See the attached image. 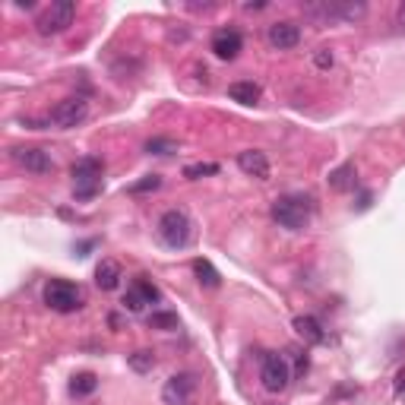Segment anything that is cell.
Returning a JSON list of instances; mask_svg holds the SVG:
<instances>
[{
  "mask_svg": "<svg viewBox=\"0 0 405 405\" xmlns=\"http://www.w3.org/2000/svg\"><path fill=\"white\" fill-rule=\"evenodd\" d=\"M159 238H162V244L172 247V251H184V247L190 244V238H194V222H190V216L184 209L162 212V219H159Z\"/></svg>",
  "mask_w": 405,
  "mask_h": 405,
  "instance_id": "1",
  "label": "cell"
},
{
  "mask_svg": "<svg viewBox=\"0 0 405 405\" xmlns=\"http://www.w3.org/2000/svg\"><path fill=\"white\" fill-rule=\"evenodd\" d=\"M102 159H95V155H86V159L73 162V168H70V177H73V194L76 200H89V196H95L98 190H102Z\"/></svg>",
  "mask_w": 405,
  "mask_h": 405,
  "instance_id": "2",
  "label": "cell"
},
{
  "mask_svg": "<svg viewBox=\"0 0 405 405\" xmlns=\"http://www.w3.org/2000/svg\"><path fill=\"white\" fill-rule=\"evenodd\" d=\"M273 219L288 231H304L310 222V203L295 194L279 196V200H273Z\"/></svg>",
  "mask_w": 405,
  "mask_h": 405,
  "instance_id": "3",
  "label": "cell"
},
{
  "mask_svg": "<svg viewBox=\"0 0 405 405\" xmlns=\"http://www.w3.org/2000/svg\"><path fill=\"white\" fill-rule=\"evenodd\" d=\"M45 304L51 310H58V314H73V310L83 307V291L73 282L54 279L45 285Z\"/></svg>",
  "mask_w": 405,
  "mask_h": 405,
  "instance_id": "4",
  "label": "cell"
},
{
  "mask_svg": "<svg viewBox=\"0 0 405 405\" xmlns=\"http://www.w3.org/2000/svg\"><path fill=\"white\" fill-rule=\"evenodd\" d=\"M73 16H76L73 0H58V4H51L45 13H41L35 26H38L41 35H61V32H67L70 26H73Z\"/></svg>",
  "mask_w": 405,
  "mask_h": 405,
  "instance_id": "5",
  "label": "cell"
},
{
  "mask_svg": "<svg viewBox=\"0 0 405 405\" xmlns=\"http://www.w3.org/2000/svg\"><path fill=\"white\" fill-rule=\"evenodd\" d=\"M86 117H89V98L86 95L63 98L58 108L51 111V124H58L61 130H73V127H80Z\"/></svg>",
  "mask_w": 405,
  "mask_h": 405,
  "instance_id": "6",
  "label": "cell"
},
{
  "mask_svg": "<svg viewBox=\"0 0 405 405\" xmlns=\"http://www.w3.org/2000/svg\"><path fill=\"white\" fill-rule=\"evenodd\" d=\"M260 380H263V389L266 393H282L291 380V367L282 354H266L263 358V367H260Z\"/></svg>",
  "mask_w": 405,
  "mask_h": 405,
  "instance_id": "7",
  "label": "cell"
},
{
  "mask_svg": "<svg viewBox=\"0 0 405 405\" xmlns=\"http://www.w3.org/2000/svg\"><path fill=\"white\" fill-rule=\"evenodd\" d=\"M13 162H16L19 168H26V172H32V174L54 172L51 155H48L45 149H38V146H16L13 149Z\"/></svg>",
  "mask_w": 405,
  "mask_h": 405,
  "instance_id": "8",
  "label": "cell"
},
{
  "mask_svg": "<svg viewBox=\"0 0 405 405\" xmlns=\"http://www.w3.org/2000/svg\"><path fill=\"white\" fill-rule=\"evenodd\" d=\"M196 389V380L194 374H177L172 377V380L165 383V389H162V399H165L168 405H184L190 399V393Z\"/></svg>",
  "mask_w": 405,
  "mask_h": 405,
  "instance_id": "9",
  "label": "cell"
},
{
  "mask_svg": "<svg viewBox=\"0 0 405 405\" xmlns=\"http://www.w3.org/2000/svg\"><path fill=\"white\" fill-rule=\"evenodd\" d=\"M241 48H244V38H241V32L234 29H222L212 35V54H216L219 61H234L241 54Z\"/></svg>",
  "mask_w": 405,
  "mask_h": 405,
  "instance_id": "10",
  "label": "cell"
},
{
  "mask_svg": "<svg viewBox=\"0 0 405 405\" xmlns=\"http://www.w3.org/2000/svg\"><path fill=\"white\" fill-rule=\"evenodd\" d=\"M238 168L244 174L257 177V181H269V159L266 152H260V149H244V152H238Z\"/></svg>",
  "mask_w": 405,
  "mask_h": 405,
  "instance_id": "11",
  "label": "cell"
},
{
  "mask_svg": "<svg viewBox=\"0 0 405 405\" xmlns=\"http://www.w3.org/2000/svg\"><path fill=\"white\" fill-rule=\"evenodd\" d=\"M266 38L275 51H291V48H298V41H301V29H298V23H273Z\"/></svg>",
  "mask_w": 405,
  "mask_h": 405,
  "instance_id": "12",
  "label": "cell"
},
{
  "mask_svg": "<svg viewBox=\"0 0 405 405\" xmlns=\"http://www.w3.org/2000/svg\"><path fill=\"white\" fill-rule=\"evenodd\" d=\"M295 332L304 339L307 345H323L326 342V330L317 317L304 314V317H295Z\"/></svg>",
  "mask_w": 405,
  "mask_h": 405,
  "instance_id": "13",
  "label": "cell"
},
{
  "mask_svg": "<svg viewBox=\"0 0 405 405\" xmlns=\"http://www.w3.org/2000/svg\"><path fill=\"white\" fill-rule=\"evenodd\" d=\"M120 279H124V273H120V263L115 260H102L95 266V285L102 291H115L120 285Z\"/></svg>",
  "mask_w": 405,
  "mask_h": 405,
  "instance_id": "14",
  "label": "cell"
},
{
  "mask_svg": "<svg viewBox=\"0 0 405 405\" xmlns=\"http://www.w3.org/2000/svg\"><path fill=\"white\" fill-rule=\"evenodd\" d=\"M354 184H358V168H354V162H345V165H339L336 172H330V187L336 190V194L354 190Z\"/></svg>",
  "mask_w": 405,
  "mask_h": 405,
  "instance_id": "15",
  "label": "cell"
},
{
  "mask_svg": "<svg viewBox=\"0 0 405 405\" xmlns=\"http://www.w3.org/2000/svg\"><path fill=\"white\" fill-rule=\"evenodd\" d=\"M228 98L238 105H257L260 102V86L251 80H241V83H231L228 86Z\"/></svg>",
  "mask_w": 405,
  "mask_h": 405,
  "instance_id": "16",
  "label": "cell"
},
{
  "mask_svg": "<svg viewBox=\"0 0 405 405\" xmlns=\"http://www.w3.org/2000/svg\"><path fill=\"white\" fill-rule=\"evenodd\" d=\"M194 273H196V279H200V285L206 288H219V282H222V275H219V269L212 266L209 260H194Z\"/></svg>",
  "mask_w": 405,
  "mask_h": 405,
  "instance_id": "17",
  "label": "cell"
},
{
  "mask_svg": "<svg viewBox=\"0 0 405 405\" xmlns=\"http://www.w3.org/2000/svg\"><path fill=\"white\" fill-rule=\"evenodd\" d=\"M98 389V377L95 374H76L73 380H70V393L73 396H89V393H95Z\"/></svg>",
  "mask_w": 405,
  "mask_h": 405,
  "instance_id": "18",
  "label": "cell"
},
{
  "mask_svg": "<svg viewBox=\"0 0 405 405\" xmlns=\"http://www.w3.org/2000/svg\"><path fill=\"white\" fill-rule=\"evenodd\" d=\"M127 364H130L137 374H149L155 367V354L149 352V348H140V352L127 354Z\"/></svg>",
  "mask_w": 405,
  "mask_h": 405,
  "instance_id": "19",
  "label": "cell"
},
{
  "mask_svg": "<svg viewBox=\"0 0 405 405\" xmlns=\"http://www.w3.org/2000/svg\"><path fill=\"white\" fill-rule=\"evenodd\" d=\"M146 152L149 155H174L177 152V143L172 137H152V140H146Z\"/></svg>",
  "mask_w": 405,
  "mask_h": 405,
  "instance_id": "20",
  "label": "cell"
},
{
  "mask_svg": "<svg viewBox=\"0 0 405 405\" xmlns=\"http://www.w3.org/2000/svg\"><path fill=\"white\" fill-rule=\"evenodd\" d=\"M209 174H219L216 162H196V165L184 168V177H187V181H200V177H209Z\"/></svg>",
  "mask_w": 405,
  "mask_h": 405,
  "instance_id": "21",
  "label": "cell"
},
{
  "mask_svg": "<svg viewBox=\"0 0 405 405\" xmlns=\"http://www.w3.org/2000/svg\"><path fill=\"white\" fill-rule=\"evenodd\" d=\"M133 288L140 291V295L146 298V304H159L162 301V291L152 285V282L146 279V275H137V279H133Z\"/></svg>",
  "mask_w": 405,
  "mask_h": 405,
  "instance_id": "22",
  "label": "cell"
},
{
  "mask_svg": "<svg viewBox=\"0 0 405 405\" xmlns=\"http://www.w3.org/2000/svg\"><path fill=\"white\" fill-rule=\"evenodd\" d=\"M149 326H152V330H177V314L155 310V314H149Z\"/></svg>",
  "mask_w": 405,
  "mask_h": 405,
  "instance_id": "23",
  "label": "cell"
},
{
  "mask_svg": "<svg viewBox=\"0 0 405 405\" xmlns=\"http://www.w3.org/2000/svg\"><path fill=\"white\" fill-rule=\"evenodd\" d=\"M120 304H124V307L130 310V314H140V310L146 307V298H143L137 288L130 285V288H127V295H124V301H120Z\"/></svg>",
  "mask_w": 405,
  "mask_h": 405,
  "instance_id": "24",
  "label": "cell"
},
{
  "mask_svg": "<svg viewBox=\"0 0 405 405\" xmlns=\"http://www.w3.org/2000/svg\"><path fill=\"white\" fill-rule=\"evenodd\" d=\"M162 187V177L159 174H146L143 181L130 184V194H149V190H159Z\"/></svg>",
  "mask_w": 405,
  "mask_h": 405,
  "instance_id": "25",
  "label": "cell"
},
{
  "mask_svg": "<svg viewBox=\"0 0 405 405\" xmlns=\"http://www.w3.org/2000/svg\"><path fill=\"white\" fill-rule=\"evenodd\" d=\"M332 61H336V58H332V51H330V48H320V51L314 54L317 70H330V67H332Z\"/></svg>",
  "mask_w": 405,
  "mask_h": 405,
  "instance_id": "26",
  "label": "cell"
},
{
  "mask_svg": "<svg viewBox=\"0 0 405 405\" xmlns=\"http://www.w3.org/2000/svg\"><path fill=\"white\" fill-rule=\"evenodd\" d=\"M307 367H310V361H307V354H304V352H295V371L298 374H307Z\"/></svg>",
  "mask_w": 405,
  "mask_h": 405,
  "instance_id": "27",
  "label": "cell"
},
{
  "mask_svg": "<svg viewBox=\"0 0 405 405\" xmlns=\"http://www.w3.org/2000/svg\"><path fill=\"white\" fill-rule=\"evenodd\" d=\"M396 396H399V399H405V367L399 374H396Z\"/></svg>",
  "mask_w": 405,
  "mask_h": 405,
  "instance_id": "28",
  "label": "cell"
},
{
  "mask_svg": "<svg viewBox=\"0 0 405 405\" xmlns=\"http://www.w3.org/2000/svg\"><path fill=\"white\" fill-rule=\"evenodd\" d=\"M371 206V194H361V203H358V209H367Z\"/></svg>",
  "mask_w": 405,
  "mask_h": 405,
  "instance_id": "29",
  "label": "cell"
},
{
  "mask_svg": "<svg viewBox=\"0 0 405 405\" xmlns=\"http://www.w3.org/2000/svg\"><path fill=\"white\" fill-rule=\"evenodd\" d=\"M399 23H405V4H402V10H399Z\"/></svg>",
  "mask_w": 405,
  "mask_h": 405,
  "instance_id": "30",
  "label": "cell"
}]
</instances>
